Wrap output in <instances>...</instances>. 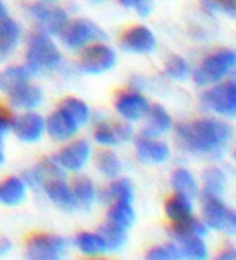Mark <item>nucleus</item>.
<instances>
[{
    "label": "nucleus",
    "mask_w": 236,
    "mask_h": 260,
    "mask_svg": "<svg viewBox=\"0 0 236 260\" xmlns=\"http://www.w3.org/2000/svg\"><path fill=\"white\" fill-rule=\"evenodd\" d=\"M148 258L149 260H180L185 257H183V252H181L178 244L168 243V244L151 249L148 252Z\"/></svg>",
    "instance_id": "obj_36"
},
{
    "label": "nucleus",
    "mask_w": 236,
    "mask_h": 260,
    "mask_svg": "<svg viewBox=\"0 0 236 260\" xmlns=\"http://www.w3.org/2000/svg\"><path fill=\"white\" fill-rule=\"evenodd\" d=\"M116 199H133V184L128 178H120L113 181L102 196V201L108 204Z\"/></svg>",
    "instance_id": "obj_34"
},
{
    "label": "nucleus",
    "mask_w": 236,
    "mask_h": 260,
    "mask_svg": "<svg viewBox=\"0 0 236 260\" xmlns=\"http://www.w3.org/2000/svg\"><path fill=\"white\" fill-rule=\"evenodd\" d=\"M126 231L128 230L120 228V226L113 225V223L107 221L105 225H102L101 230H99V235H101L102 239L105 241L107 250H118L126 243Z\"/></svg>",
    "instance_id": "obj_31"
},
{
    "label": "nucleus",
    "mask_w": 236,
    "mask_h": 260,
    "mask_svg": "<svg viewBox=\"0 0 236 260\" xmlns=\"http://www.w3.org/2000/svg\"><path fill=\"white\" fill-rule=\"evenodd\" d=\"M131 136H133V128L125 123H116V124L101 123L97 124V128L94 131V139L99 144L104 146H118L122 142L128 141Z\"/></svg>",
    "instance_id": "obj_16"
},
{
    "label": "nucleus",
    "mask_w": 236,
    "mask_h": 260,
    "mask_svg": "<svg viewBox=\"0 0 236 260\" xmlns=\"http://www.w3.org/2000/svg\"><path fill=\"white\" fill-rule=\"evenodd\" d=\"M126 8H134L138 15L148 16L152 10V0H118Z\"/></svg>",
    "instance_id": "obj_39"
},
{
    "label": "nucleus",
    "mask_w": 236,
    "mask_h": 260,
    "mask_svg": "<svg viewBox=\"0 0 236 260\" xmlns=\"http://www.w3.org/2000/svg\"><path fill=\"white\" fill-rule=\"evenodd\" d=\"M4 160H5V157H4V152H2V147H0V165L4 164Z\"/></svg>",
    "instance_id": "obj_43"
},
{
    "label": "nucleus",
    "mask_w": 236,
    "mask_h": 260,
    "mask_svg": "<svg viewBox=\"0 0 236 260\" xmlns=\"http://www.w3.org/2000/svg\"><path fill=\"white\" fill-rule=\"evenodd\" d=\"M18 41H20V26L13 20L2 18L0 20V58L10 55Z\"/></svg>",
    "instance_id": "obj_23"
},
{
    "label": "nucleus",
    "mask_w": 236,
    "mask_h": 260,
    "mask_svg": "<svg viewBox=\"0 0 236 260\" xmlns=\"http://www.w3.org/2000/svg\"><path fill=\"white\" fill-rule=\"evenodd\" d=\"M202 217L207 228L228 235L236 233V213L222 202L220 196L202 194Z\"/></svg>",
    "instance_id": "obj_4"
},
{
    "label": "nucleus",
    "mask_w": 236,
    "mask_h": 260,
    "mask_svg": "<svg viewBox=\"0 0 236 260\" xmlns=\"http://www.w3.org/2000/svg\"><path fill=\"white\" fill-rule=\"evenodd\" d=\"M10 101L15 107L20 109H36L42 102V92L38 86L29 84V81H26L20 86L13 87L10 92H7Z\"/></svg>",
    "instance_id": "obj_18"
},
{
    "label": "nucleus",
    "mask_w": 236,
    "mask_h": 260,
    "mask_svg": "<svg viewBox=\"0 0 236 260\" xmlns=\"http://www.w3.org/2000/svg\"><path fill=\"white\" fill-rule=\"evenodd\" d=\"M31 71L28 67H8L0 73V91L10 92L13 87L29 81Z\"/></svg>",
    "instance_id": "obj_27"
},
{
    "label": "nucleus",
    "mask_w": 236,
    "mask_h": 260,
    "mask_svg": "<svg viewBox=\"0 0 236 260\" xmlns=\"http://www.w3.org/2000/svg\"><path fill=\"white\" fill-rule=\"evenodd\" d=\"M115 61H116V55L113 49L104 46V44H94V46L87 47L83 52L79 67L86 73L101 75L108 70H112L115 67Z\"/></svg>",
    "instance_id": "obj_8"
},
{
    "label": "nucleus",
    "mask_w": 236,
    "mask_h": 260,
    "mask_svg": "<svg viewBox=\"0 0 236 260\" xmlns=\"http://www.w3.org/2000/svg\"><path fill=\"white\" fill-rule=\"evenodd\" d=\"M115 109L123 118H126L128 121H136L146 115L149 109V102L146 101V97H142L138 92L126 91L116 97Z\"/></svg>",
    "instance_id": "obj_12"
},
{
    "label": "nucleus",
    "mask_w": 236,
    "mask_h": 260,
    "mask_svg": "<svg viewBox=\"0 0 236 260\" xmlns=\"http://www.w3.org/2000/svg\"><path fill=\"white\" fill-rule=\"evenodd\" d=\"M233 136V129L228 123L202 118L176 126L178 144L189 154L220 158L228 147Z\"/></svg>",
    "instance_id": "obj_1"
},
{
    "label": "nucleus",
    "mask_w": 236,
    "mask_h": 260,
    "mask_svg": "<svg viewBox=\"0 0 236 260\" xmlns=\"http://www.w3.org/2000/svg\"><path fill=\"white\" fill-rule=\"evenodd\" d=\"M29 15L39 23L41 29L47 34H58L67 24V13L57 7H49L44 4H33L28 7Z\"/></svg>",
    "instance_id": "obj_10"
},
{
    "label": "nucleus",
    "mask_w": 236,
    "mask_h": 260,
    "mask_svg": "<svg viewBox=\"0 0 236 260\" xmlns=\"http://www.w3.org/2000/svg\"><path fill=\"white\" fill-rule=\"evenodd\" d=\"M204 191L202 194H211V196H222L225 191V173L220 168L211 167L207 168L204 175Z\"/></svg>",
    "instance_id": "obj_33"
},
{
    "label": "nucleus",
    "mask_w": 236,
    "mask_h": 260,
    "mask_svg": "<svg viewBox=\"0 0 236 260\" xmlns=\"http://www.w3.org/2000/svg\"><path fill=\"white\" fill-rule=\"evenodd\" d=\"M136 154L142 164H163L170 155V149L165 142L151 136H142L136 141Z\"/></svg>",
    "instance_id": "obj_14"
},
{
    "label": "nucleus",
    "mask_w": 236,
    "mask_h": 260,
    "mask_svg": "<svg viewBox=\"0 0 236 260\" xmlns=\"http://www.w3.org/2000/svg\"><path fill=\"white\" fill-rule=\"evenodd\" d=\"M204 4L211 10H219L231 18L236 15V0H204Z\"/></svg>",
    "instance_id": "obj_38"
},
{
    "label": "nucleus",
    "mask_w": 236,
    "mask_h": 260,
    "mask_svg": "<svg viewBox=\"0 0 236 260\" xmlns=\"http://www.w3.org/2000/svg\"><path fill=\"white\" fill-rule=\"evenodd\" d=\"M71 194H73L75 207L89 209L91 205H93L94 197H96L94 183L86 176H78V178H75V181H73Z\"/></svg>",
    "instance_id": "obj_24"
},
{
    "label": "nucleus",
    "mask_w": 236,
    "mask_h": 260,
    "mask_svg": "<svg viewBox=\"0 0 236 260\" xmlns=\"http://www.w3.org/2000/svg\"><path fill=\"white\" fill-rule=\"evenodd\" d=\"M68 247L65 238L57 235H36L26 244V255L31 260H57Z\"/></svg>",
    "instance_id": "obj_6"
},
{
    "label": "nucleus",
    "mask_w": 236,
    "mask_h": 260,
    "mask_svg": "<svg viewBox=\"0 0 236 260\" xmlns=\"http://www.w3.org/2000/svg\"><path fill=\"white\" fill-rule=\"evenodd\" d=\"M13 118L8 110H5L4 107H0V139H2L5 134L8 133V129L12 128Z\"/></svg>",
    "instance_id": "obj_40"
},
{
    "label": "nucleus",
    "mask_w": 236,
    "mask_h": 260,
    "mask_svg": "<svg viewBox=\"0 0 236 260\" xmlns=\"http://www.w3.org/2000/svg\"><path fill=\"white\" fill-rule=\"evenodd\" d=\"M26 184L23 178H7L0 183V202L4 205H18L26 196Z\"/></svg>",
    "instance_id": "obj_22"
},
{
    "label": "nucleus",
    "mask_w": 236,
    "mask_h": 260,
    "mask_svg": "<svg viewBox=\"0 0 236 260\" xmlns=\"http://www.w3.org/2000/svg\"><path fill=\"white\" fill-rule=\"evenodd\" d=\"M236 65V53L230 49H223L209 55L196 70L194 81L199 86H209L222 81Z\"/></svg>",
    "instance_id": "obj_3"
},
{
    "label": "nucleus",
    "mask_w": 236,
    "mask_h": 260,
    "mask_svg": "<svg viewBox=\"0 0 236 260\" xmlns=\"http://www.w3.org/2000/svg\"><path fill=\"white\" fill-rule=\"evenodd\" d=\"M170 236L173 238L175 241L180 238H185V236H201L204 238L207 235V226L205 223H202L201 220L194 218L193 215L189 217L175 221V225L170 228Z\"/></svg>",
    "instance_id": "obj_25"
},
{
    "label": "nucleus",
    "mask_w": 236,
    "mask_h": 260,
    "mask_svg": "<svg viewBox=\"0 0 236 260\" xmlns=\"http://www.w3.org/2000/svg\"><path fill=\"white\" fill-rule=\"evenodd\" d=\"M42 189L45 191L49 199L57 205L60 209L65 210H71L75 209V201H73V194H71L70 186L67 184L65 178L62 176H55L49 179L47 183L42 186Z\"/></svg>",
    "instance_id": "obj_17"
},
{
    "label": "nucleus",
    "mask_w": 236,
    "mask_h": 260,
    "mask_svg": "<svg viewBox=\"0 0 236 260\" xmlns=\"http://www.w3.org/2000/svg\"><path fill=\"white\" fill-rule=\"evenodd\" d=\"M12 128L16 138L21 139L23 142H36L41 139L45 129V120L38 113L28 112L15 118L12 123Z\"/></svg>",
    "instance_id": "obj_11"
},
{
    "label": "nucleus",
    "mask_w": 236,
    "mask_h": 260,
    "mask_svg": "<svg viewBox=\"0 0 236 260\" xmlns=\"http://www.w3.org/2000/svg\"><path fill=\"white\" fill-rule=\"evenodd\" d=\"M176 243L183 252V257L193 260H204L207 257V247L201 236H185L176 239Z\"/></svg>",
    "instance_id": "obj_30"
},
{
    "label": "nucleus",
    "mask_w": 236,
    "mask_h": 260,
    "mask_svg": "<svg viewBox=\"0 0 236 260\" xmlns=\"http://www.w3.org/2000/svg\"><path fill=\"white\" fill-rule=\"evenodd\" d=\"M146 115H148V124L142 131V136L156 138L163 133H167L171 128V118L162 105L159 104L149 105Z\"/></svg>",
    "instance_id": "obj_19"
},
{
    "label": "nucleus",
    "mask_w": 236,
    "mask_h": 260,
    "mask_svg": "<svg viewBox=\"0 0 236 260\" xmlns=\"http://www.w3.org/2000/svg\"><path fill=\"white\" fill-rule=\"evenodd\" d=\"M75 246L81 250V252L89 254V255H96V254H102L107 250L105 241L99 233H79L75 238Z\"/></svg>",
    "instance_id": "obj_29"
},
{
    "label": "nucleus",
    "mask_w": 236,
    "mask_h": 260,
    "mask_svg": "<svg viewBox=\"0 0 236 260\" xmlns=\"http://www.w3.org/2000/svg\"><path fill=\"white\" fill-rule=\"evenodd\" d=\"M94 2H102V0H94Z\"/></svg>",
    "instance_id": "obj_44"
},
{
    "label": "nucleus",
    "mask_w": 236,
    "mask_h": 260,
    "mask_svg": "<svg viewBox=\"0 0 236 260\" xmlns=\"http://www.w3.org/2000/svg\"><path fill=\"white\" fill-rule=\"evenodd\" d=\"M62 175H63V170L53 162V160L47 158V160H42V162L38 164L34 168H31L29 172H26L24 183L33 187H42L49 179L55 176H62Z\"/></svg>",
    "instance_id": "obj_20"
},
{
    "label": "nucleus",
    "mask_w": 236,
    "mask_h": 260,
    "mask_svg": "<svg viewBox=\"0 0 236 260\" xmlns=\"http://www.w3.org/2000/svg\"><path fill=\"white\" fill-rule=\"evenodd\" d=\"M78 124L76 121L68 116L62 109L57 112H53L47 120H45V129L50 134L52 139L57 141H67L71 136H75L78 131Z\"/></svg>",
    "instance_id": "obj_15"
},
{
    "label": "nucleus",
    "mask_w": 236,
    "mask_h": 260,
    "mask_svg": "<svg viewBox=\"0 0 236 260\" xmlns=\"http://www.w3.org/2000/svg\"><path fill=\"white\" fill-rule=\"evenodd\" d=\"M60 34L62 42L70 49H78L86 46L87 42L105 39V32L96 23L87 20H78L70 24L67 23L60 31Z\"/></svg>",
    "instance_id": "obj_7"
},
{
    "label": "nucleus",
    "mask_w": 236,
    "mask_h": 260,
    "mask_svg": "<svg viewBox=\"0 0 236 260\" xmlns=\"http://www.w3.org/2000/svg\"><path fill=\"white\" fill-rule=\"evenodd\" d=\"M165 213L171 221H180L189 215H193V204L191 199L183 194L176 192L173 197H170L165 204Z\"/></svg>",
    "instance_id": "obj_26"
},
{
    "label": "nucleus",
    "mask_w": 236,
    "mask_h": 260,
    "mask_svg": "<svg viewBox=\"0 0 236 260\" xmlns=\"http://www.w3.org/2000/svg\"><path fill=\"white\" fill-rule=\"evenodd\" d=\"M188 73H189V67L186 63V60L180 55H173L170 57L167 65H165V75L171 79H186L188 78Z\"/></svg>",
    "instance_id": "obj_37"
},
{
    "label": "nucleus",
    "mask_w": 236,
    "mask_h": 260,
    "mask_svg": "<svg viewBox=\"0 0 236 260\" xmlns=\"http://www.w3.org/2000/svg\"><path fill=\"white\" fill-rule=\"evenodd\" d=\"M60 60V52L47 32L41 29L31 36L28 41V52H26V67L31 75L55 68Z\"/></svg>",
    "instance_id": "obj_2"
},
{
    "label": "nucleus",
    "mask_w": 236,
    "mask_h": 260,
    "mask_svg": "<svg viewBox=\"0 0 236 260\" xmlns=\"http://www.w3.org/2000/svg\"><path fill=\"white\" fill-rule=\"evenodd\" d=\"M171 186L180 194H183L189 199H194L197 196V183L191 172H188L186 168H176L173 175H171Z\"/></svg>",
    "instance_id": "obj_28"
},
{
    "label": "nucleus",
    "mask_w": 236,
    "mask_h": 260,
    "mask_svg": "<svg viewBox=\"0 0 236 260\" xmlns=\"http://www.w3.org/2000/svg\"><path fill=\"white\" fill-rule=\"evenodd\" d=\"M122 47L133 53H149L156 49V38L146 26H134L123 34Z\"/></svg>",
    "instance_id": "obj_13"
},
{
    "label": "nucleus",
    "mask_w": 236,
    "mask_h": 260,
    "mask_svg": "<svg viewBox=\"0 0 236 260\" xmlns=\"http://www.w3.org/2000/svg\"><path fill=\"white\" fill-rule=\"evenodd\" d=\"M60 109L65 112L68 116H71L78 126H83V124L87 123L89 120V107L83 102L79 101V99H75V97H67L65 101L60 104Z\"/></svg>",
    "instance_id": "obj_32"
},
{
    "label": "nucleus",
    "mask_w": 236,
    "mask_h": 260,
    "mask_svg": "<svg viewBox=\"0 0 236 260\" xmlns=\"http://www.w3.org/2000/svg\"><path fill=\"white\" fill-rule=\"evenodd\" d=\"M202 105L222 116H234L236 113V84L233 81L217 84L202 94Z\"/></svg>",
    "instance_id": "obj_5"
},
{
    "label": "nucleus",
    "mask_w": 236,
    "mask_h": 260,
    "mask_svg": "<svg viewBox=\"0 0 236 260\" xmlns=\"http://www.w3.org/2000/svg\"><path fill=\"white\" fill-rule=\"evenodd\" d=\"M133 199H116L110 202V209L107 213V221L113 225L128 230L134 221V209H133Z\"/></svg>",
    "instance_id": "obj_21"
},
{
    "label": "nucleus",
    "mask_w": 236,
    "mask_h": 260,
    "mask_svg": "<svg viewBox=\"0 0 236 260\" xmlns=\"http://www.w3.org/2000/svg\"><path fill=\"white\" fill-rule=\"evenodd\" d=\"M96 164H97L99 172H101L102 175H105V176H108V178H115L122 170L120 158L116 157L115 152H110V150H101V152H99L97 158H96Z\"/></svg>",
    "instance_id": "obj_35"
},
{
    "label": "nucleus",
    "mask_w": 236,
    "mask_h": 260,
    "mask_svg": "<svg viewBox=\"0 0 236 260\" xmlns=\"http://www.w3.org/2000/svg\"><path fill=\"white\" fill-rule=\"evenodd\" d=\"M219 260H236V249L234 247H226L225 250H222Z\"/></svg>",
    "instance_id": "obj_41"
},
{
    "label": "nucleus",
    "mask_w": 236,
    "mask_h": 260,
    "mask_svg": "<svg viewBox=\"0 0 236 260\" xmlns=\"http://www.w3.org/2000/svg\"><path fill=\"white\" fill-rule=\"evenodd\" d=\"M91 155V146L84 139H78L62 149L52 160L65 172H79L86 165Z\"/></svg>",
    "instance_id": "obj_9"
},
{
    "label": "nucleus",
    "mask_w": 236,
    "mask_h": 260,
    "mask_svg": "<svg viewBox=\"0 0 236 260\" xmlns=\"http://www.w3.org/2000/svg\"><path fill=\"white\" fill-rule=\"evenodd\" d=\"M5 15H7V8L2 4V0H0V20H2V18H5Z\"/></svg>",
    "instance_id": "obj_42"
}]
</instances>
